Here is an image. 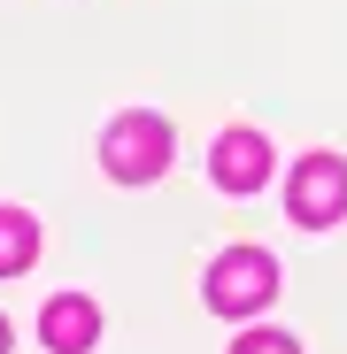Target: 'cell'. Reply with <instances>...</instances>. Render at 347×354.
Returning <instances> with one entry per match:
<instances>
[{
  "mask_svg": "<svg viewBox=\"0 0 347 354\" xmlns=\"http://www.w3.org/2000/svg\"><path fill=\"white\" fill-rule=\"evenodd\" d=\"M100 162H108V177H124V185L162 177V162H170V124H162V115H147V108L116 115L108 139H100Z\"/></svg>",
  "mask_w": 347,
  "mask_h": 354,
  "instance_id": "1",
  "label": "cell"
},
{
  "mask_svg": "<svg viewBox=\"0 0 347 354\" xmlns=\"http://www.w3.org/2000/svg\"><path fill=\"white\" fill-rule=\"evenodd\" d=\"M270 292H278V262L263 247H231L208 262V308L216 316H255Z\"/></svg>",
  "mask_w": 347,
  "mask_h": 354,
  "instance_id": "2",
  "label": "cell"
},
{
  "mask_svg": "<svg viewBox=\"0 0 347 354\" xmlns=\"http://www.w3.org/2000/svg\"><path fill=\"white\" fill-rule=\"evenodd\" d=\"M285 208H294V223H332V216L347 208V162H339V154H309V162L294 169Z\"/></svg>",
  "mask_w": 347,
  "mask_h": 354,
  "instance_id": "3",
  "label": "cell"
},
{
  "mask_svg": "<svg viewBox=\"0 0 347 354\" xmlns=\"http://www.w3.org/2000/svg\"><path fill=\"white\" fill-rule=\"evenodd\" d=\"M270 177V139L263 131H224L216 139V185L224 193H255Z\"/></svg>",
  "mask_w": 347,
  "mask_h": 354,
  "instance_id": "4",
  "label": "cell"
},
{
  "mask_svg": "<svg viewBox=\"0 0 347 354\" xmlns=\"http://www.w3.org/2000/svg\"><path fill=\"white\" fill-rule=\"evenodd\" d=\"M93 331H100V308L85 301V292H62V301H46V308H39V339H46L54 354H85Z\"/></svg>",
  "mask_w": 347,
  "mask_h": 354,
  "instance_id": "5",
  "label": "cell"
},
{
  "mask_svg": "<svg viewBox=\"0 0 347 354\" xmlns=\"http://www.w3.org/2000/svg\"><path fill=\"white\" fill-rule=\"evenodd\" d=\"M31 254H39V223L24 208H0V277H16Z\"/></svg>",
  "mask_w": 347,
  "mask_h": 354,
  "instance_id": "6",
  "label": "cell"
},
{
  "mask_svg": "<svg viewBox=\"0 0 347 354\" xmlns=\"http://www.w3.org/2000/svg\"><path fill=\"white\" fill-rule=\"evenodd\" d=\"M231 354H301L285 331H247V339H231Z\"/></svg>",
  "mask_w": 347,
  "mask_h": 354,
  "instance_id": "7",
  "label": "cell"
},
{
  "mask_svg": "<svg viewBox=\"0 0 347 354\" xmlns=\"http://www.w3.org/2000/svg\"><path fill=\"white\" fill-rule=\"evenodd\" d=\"M0 354H8V324H0Z\"/></svg>",
  "mask_w": 347,
  "mask_h": 354,
  "instance_id": "8",
  "label": "cell"
}]
</instances>
